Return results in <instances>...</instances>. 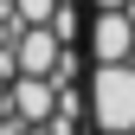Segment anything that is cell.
I'll return each instance as SVG.
<instances>
[{
  "label": "cell",
  "mask_w": 135,
  "mask_h": 135,
  "mask_svg": "<svg viewBox=\"0 0 135 135\" xmlns=\"http://www.w3.org/2000/svg\"><path fill=\"white\" fill-rule=\"evenodd\" d=\"M0 135H7V116H0Z\"/></svg>",
  "instance_id": "obj_9"
},
{
  "label": "cell",
  "mask_w": 135,
  "mask_h": 135,
  "mask_svg": "<svg viewBox=\"0 0 135 135\" xmlns=\"http://www.w3.org/2000/svg\"><path fill=\"white\" fill-rule=\"evenodd\" d=\"M90 122L97 135H135V64L90 71Z\"/></svg>",
  "instance_id": "obj_1"
},
{
  "label": "cell",
  "mask_w": 135,
  "mask_h": 135,
  "mask_svg": "<svg viewBox=\"0 0 135 135\" xmlns=\"http://www.w3.org/2000/svg\"><path fill=\"white\" fill-rule=\"evenodd\" d=\"M97 13H129V0H90Z\"/></svg>",
  "instance_id": "obj_6"
},
{
  "label": "cell",
  "mask_w": 135,
  "mask_h": 135,
  "mask_svg": "<svg viewBox=\"0 0 135 135\" xmlns=\"http://www.w3.org/2000/svg\"><path fill=\"white\" fill-rule=\"evenodd\" d=\"M58 58H64V39L52 26H32V32H20V45H13L20 77H58Z\"/></svg>",
  "instance_id": "obj_4"
},
{
  "label": "cell",
  "mask_w": 135,
  "mask_h": 135,
  "mask_svg": "<svg viewBox=\"0 0 135 135\" xmlns=\"http://www.w3.org/2000/svg\"><path fill=\"white\" fill-rule=\"evenodd\" d=\"M7 116H13L20 129H45V122L58 116V84H52V77H13Z\"/></svg>",
  "instance_id": "obj_2"
},
{
  "label": "cell",
  "mask_w": 135,
  "mask_h": 135,
  "mask_svg": "<svg viewBox=\"0 0 135 135\" xmlns=\"http://www.w3.org/2000/svg\"><path fill=\"white\" fill-rule=\"evenodd\" d=\"M90 58L97 64H129L135 58V20L129 13H97L90 20Z\"/></svg>",
  "instance_id": "obj_3"
},
{
  "label": "cell",
  "mask_w": 135,
  "mask_h": 135,
  "mask_svg": "<svg viewBox=\"0 0 135 135\" xmlns=\"http://www.w3.org/2000/svg\"><path fill=\"white\" fill-rule=\"evenodd\" d=\"M7 90H13V77H7V71H0V109H7Z\"/></svg>",
  "instance_id": "obj_7"
},
{
  "label": "cell",
  "mask_w": 135,
  "mask_h": 135,
  "mask_svg": "<svg viewBox=\"0 0 135 135\" xmlns=\"http://www.w3.org/2000/svg\"><path fill=\"white\" fill-rule=\"evenodd\" d=\"M13 13H20V26L32 32V26H52L58 20V0H13Z\"/></svg>",
  "instance_id": "obj_5"
},
{
  "label": "cell",
  "mask_w": 135,
  "mask_h": 135,
  "mask_svg": "<svg viewBox=\"0 0 135 135\" xmlns=\"http://www.w3.org/2000/svg\"><path fill=\"white\" fill-rule=\"evenodd\" d=\"M26 135H52V129H26Z\"/></svg>",
  "instance_id": "obj_8"
}]
</instances>
